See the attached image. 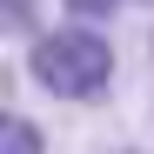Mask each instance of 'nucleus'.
<instances>
[{"instance_id":"nucleus-3","label":"nucleus","mask_w":154,"mask_h":154,"mask_svg":"<svg viewBox=\"0 0 154 154\" xmlns=\"http://www.w3.org/2000/svg\"><path fill=\"white\" fill-rule=\"evenodd\" d=\"M60 7H67L74 20H94V27H100V20H114V14L127 7V0H60Z\"/></svg>"},{"instance_id":"nucleus-2","label":"nucleus","mask_w":154,"mask_h":154,"mask_svg":"<svg viewBox=\"0 0 154 154\" xmlns=\"http://www.w3.org/2000/svg\"><path fill=\"white\" fill-rule=\"evenodd\" d=\"M0 154H47L40 147V127L27 114H7V121H0Z\"/></svg>"},{"instance_id":"nucleus-6","label":"nucleus","mask_w":154,"mask_h":154,"mask_svg":"<svg viewBox=\"0 0 154 154\" xmlns=\"http://www.w3.org/2000/svg\"><path fill=\"white\" fill-rule=\"evenodd\" d=\"M147 7H154V0H147Z\"/></svg>"},{"instance_id":"nucleus-4","label":"nucleus","mask_w":154,"mask_h":154,"mask_svg":"<svg viewBox=\"0 0 154 154\" xmlns=\"http://www.w3.org/2000/svg\"><path fill=\"white\" fill-rule=\"evenodd\" d=\"M114 154H147V147H114Z\"/></svg>"},{"instance_id":"nucleus-1","label":"nucleus","mask_w":154,"mask_h":154,"mask_svg":"<svg viewBox=\"0 0 154 154\" xmlns=\"http://www.w3.org/2000/svg\"><path fill=\"white\" fill-rule=\"evenodd\" d=\"M114 40L94 34V20H74V27H47L34 34L27 47V74L47 100H74V107H87V100H107L114 87Z\"/></svg>"},{"instance_id":"nucleus-5","label":"nucleus","mask_w":154,"mask_h":154,"mask_svg":"<svg viewBox=\"0 0 154 154\" xmlns=\"http://www.w3.org/2000/svg\"><path fill=\"white\" fill-rule=\"evenodd\" d=\"M147 54H154V34H147Z\"/></svg>"}]
</instances>
